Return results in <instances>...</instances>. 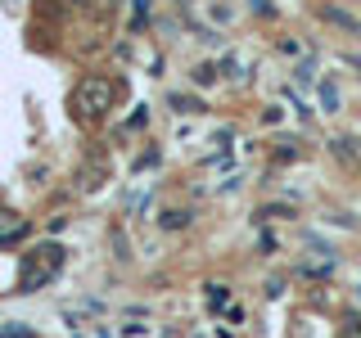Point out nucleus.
Segmentation results:
<instances>
[{
	"label": "nucleus",
	"mask_w": 361,
	"mask_h": 338,
	"mask_svg": "<svg viewBox=\"0 0 361 338\" xmlns=\"http://www.w3.org/2000/svg\"><path fill=\"white\" fill-rule=\"evenodd\" d=\"M0 334H5V338H27L32 330H27V325H5V330H0Z\"/></svg>",
	"instance_id": "obj_5"
},
{
	"label": "nucleus",
	"mask_w": 361,
	"mask_h": 338,
	"mask_svg": "<svg viewBox=\"0 0 361 338\" xmlns=\"http://www.w3.org/2000/svg\"><path fill=\"white\" fill-rule=\"evenodd\" d=\"M109 99H113V86L104 82V77H86V82L77 86L73 104H77V113H82V118H95V113L109 108Z\"/></svg>",
	"instance_id": "obj_1"
},
{
	"label": "nucleus",
	"mask_w": 361,
	"mask_h": 338,
	"mask_svg": "<svg viewBox=\"0 0 361 338\" xmlns=\"http://www.w3.org/2000/svg\"><path fill=\"white\" fill-rule=\"evenodd\" d=\"M208 302H212V307H226V289L212 284V289H208Z\"/></svg>",
	"instance_id": "obj_4"
},
{
	"label": "nucleus",
	"mask_w": 361,
	"mask_h": 338,
	"mask_svg": "<svg viewBox=\"0 0 361 338\" xmlns=\"http://www.w3.org/2000/svg\"><path fill=\"white\" fill-rule=\"evenodd\" d=\"M172 104H176V113H199V99H185V95H176Z\"/></svg>",
	"instance_id": "obj_3"
},
{
	"label": "nucleus",
	"mask_w": 361,
	"mask_h": 338,
	"mask_svg": "<svg viewBox=\"0 0 361 338\" xmlns=\"http://www.w3.org/2000/svg\"><path fill=\"white\" fill-rule=\"evenodd\" d=\"M321 104H325V113H338V86L334 82H321Z\"/></svg>",
	"instance_id": "obj_2"
}]
</instances>
